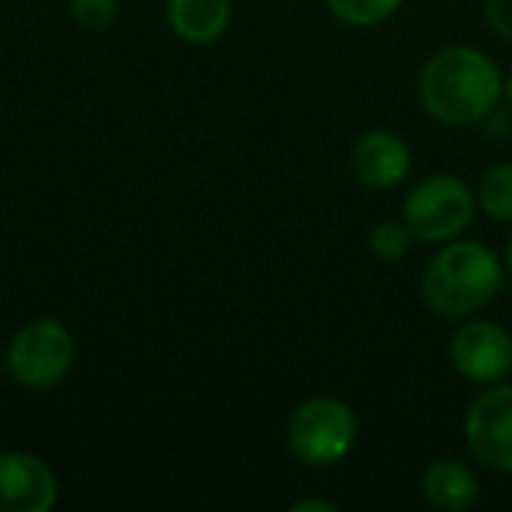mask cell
<instances>
[{
	"label": "cell",
	"mask_w": 512,
	"mask_h": 512,
	"mask_svg": "<svg viewBox=\"0 0 512 512\" xmlns=\"http://www.w3.org/2000/svg\"><path fill=\"white\" fill-rule=\"evenodd\" d=\"M483 15H486V24L498 36L512 39V0H486Z\"/></svg>",
	"instance_id": "2e32d148"
},
{
	"label": "cell",
	"mask_w": 512,
	"mask_h": 512,
	"mask_svg": "<svg viewBox=\"0 0 512 512\" xmlns=\"http://www.w3.org/2000/svg\"><path fill=\"white\" fill-rule=\"evenodd\" d=\"M477 495H480V483L462 459H453V456L435 459L423 474V498L435 510H468L474 507Z\"/></svg>",
	"instance_id": "30bf717a"
},
{
	"label": "cell",
	"mask_w": 512,
	"mask_h": 512,
	"mask_svg": "<svg viewBox=\"0 0 512 512\" xmlns=\"http://www.w3.org/2000/svg\"><path fill=\"white\" fill-rule=\"evenodd\" d=\"M75 360V339L57 318H36L24 324L6 351V369L15 384L45 390L60 384Z\"/></svg>",
	"instance_id": "5b68a950"
},
{
	"label": "cell",
	"mask_w": 512,
	"mask_h": 512,
	"mask_svg": "<svg viewBox=\"0 0 512 512\" xmlns=\"http://www.w3.org/2000/svg\"><path fill=\"white\" fill-rule=\"evenodd\" d=\"M477 192L456 174L420 180L402 207V219L423 243H444L465 234L477 216Z\"/></svg>",
	"instance_id": "3957f363"
},
{
	"label": "cell",
	"mask_w": 512,
	"mask_h": 512,
	"mask_svg": "<svg viewBox=\"0 0 512 512\" xmlns=\"http://www.w3.org/2000/svg\"><path fill=\"white\" fill-rule=\"evenodd\" d=\"M291 512H336L339 507L330 504V501H321V498H309V501H297L288 507Z\"/></svg>",
	"instance_id": "e0dca14e"
},
{
	"label": "cell",
	"mask_w": 512,
	"mask_h": 512,
	"mask_svg": "<svg viewBox=\"0 0 512 512\" xmlns=\"http://www.w3.org/2000/svg\"><path fill=\"white\" fill-rule=\"evenodd\" d=\"M504 96L498 63L471 45H450L432 54L420 72L423 108L447 126H471L486 120Z\"/></svg>",
	"instance_id": "6da1fadb"
},
{
	"label": "cell",
	"mask_w": 512,
	"mask_h": 512,
	"mask_svg": "<svg viewBox=\"0 0 512 512\" xmlns=\"http://www.w3.org/2000/svg\"><path fill=\"white\" fill-rule=\"evenodd\" d=\"M171 30L192 45L216 42L231 24V0H168Z\"/></svg>",
	"instance_id": "8fae6325"
},
{
	"label": "cell",
	"mask_w": 512,
	"mask_h": 512,
	"mask_svg": "<svg viewBox=\"0 0 512 512\" xmlns=\"http://www.w3.org/2000/svg\"><path fill=\"white\" fill-rule=\"evenodd\" d=\"M465 441L480 465L512 474V384L489 387L465 417Z\"/></svg>",
	"instance_id": "8992f818"
},
{
	"label": "cell",
	"mask_w": 512,
	"mask_h": 512,
	"mask_svg": "<svg viewBox=\"0 0 512 512\" xmlns=\"http://www.w3.org/2000/svg\"><path fill=\"white\" fill-rule=\"evenodd\" d=\"M453 366L474 384H501L512 372V336L495 321L462 324L450 345Z\"/></svg>",
	"instance_id": "52a82bcc"
},
{
	"label": "cell",
	"mask_w": 512,
	"mask_h": 512,
	"mask_svg": "<svg viewBox=\"0 0 512 512\" xmlns=\"http://www.w3.org/2000/svg\"><path fill=\"white\" fill-rule=\"evenodd\" d=\"M351 171L369 189H393L411 171V150L402 135L387 129H372L354 144Z\"/></svg>",
	"instance_id": "9c48e42d"
},
{
	"label": "cell",
	"mask_w": 512,
	"mask_h": 512,
	"mask_svg": "<svg viewBox=\"0 0 512 512\" xmlns=\"http://www.w3.org/2000/svg\"><path fill=\"white\" fill-rule=\"evenodd\" d=\"M414 240H417V237H414V231L408 228L405 219H402V222L387 219V222H378V225L372 228V234H369V249H372L375 258L393 264V261H402V258L408 255V249H411Z\"/></svg>",
	"instance_id": "5bb4252c"
},
{
	"label": "cell",
	"mask_w": 512,
	"mask_h": 512,
	"mask_svg": "<svg viewBox=\"0 0 512 512\" xmlns=\"http://www.w3.org/2000/svg\"><path fill=\"white\" fill-rule=\"evenodd\" d=\"M327 6L348 27H375L396 15L402 0H327Z\"/></svg>",
	"instance_id": "4fadbf2b"
},
{
	"label": "cell",
	"mask_w": 512,
	"mask_h": 512,
	"mask_svg": "<svg viewBox=\"0 0 512 512\" xmlns=\"http://www.w3.org/2000/svg\"><path fill=\"white\" fill-rule=\"evenodd\" d=\"M57 504V480L51 468L30 456L0 453V512H48Z\"/></svg>",
	"instance_id": "ba28073f"
},
{
	"label": "cell",
	"mask_w": 512,
	"mask_h": 512,
	"mask_svg": "<svg viewBox=\"0 0 512 512\" xmlns=\"http://www.w3.org/2000/svg\"><path fill=\"white\" fill-rule=\"evenodd\" d=\"M357 441L354 411L333 396L303 402L288 423V450L297 462L327 468L342 462Z\"/></svg>",
	"instance_id": "277c9868"
},
{
	"label": "cell",
	"mask_w": 512,
	"mask_h": 512,
	"mask_svg": "<svg viewBox=\"0 0 512 512\" xmlns=\"http://www.w3.org/2000/svg\"><path fill=\"white\" fill-rule=\"evenodd\" d=\"M504 282V261L477 240L444 246L423 270V300L438 318H468L480 312Z\"/></svg>",
	"instance_id": "7a4b0ae2"
},
{
	"label": "cell",
	"mask_w": 512,
	"mask_h": 512,
	"mask_svg": "<svg viewBox=\"0 0 512 512\" xmlns=\"http://www.w3.org/2000/svg\"><path fill=\"white\" fill-rule=\"evenodd\" d=\"M477 207L495 222H512V162L492 165L480 177Z\"/></svg>",
	"instance_id": "7c38bea8"
},
{
	"label": "cell",
	"mask_w": 512,
	"mask_h": 512,
	"mask_svg": "<svg viewBox=\"0 0 512 512\" xmlns=\"http://www.w3.org/2000/svg\"><path fill=\"white\" fill-rule=\"evenodd\" d=\"M504 273L512 276V237L507 240V249H504Z\"/></svg>",
	"instance_id": "ac0fdd59"
},
{
	"label": "cell",
	"mask_w": 512,
	"mask_h": 512,
	"mask_svg": "<svg viewBox=\"0 0 512 512\" xmlns=\"http://www.w3.org/2000/svg\"><path fill=\"white\" fill-rule=\"evenodd\" d=\"M504 96H507V102L512 105V72L504 78Z\"/></svg>",
	"instance_id": "d6986e66"
},
{
	"label": "cell",
	"mask_w": 512,
	"mask_h": 512,
	"mask_svg": "<svg viewBox=\"0 0 512 512\" xmlns=\"http://www.w3.org/2000/svg\"><path fill=\"white\" fill-rule=\"evenodd\" d=\"M72 15L78 27L90 33H102L117 18V0H72Z\"/></svg>",
	"instance_id": "9a60e30c"
}]
</instances>
